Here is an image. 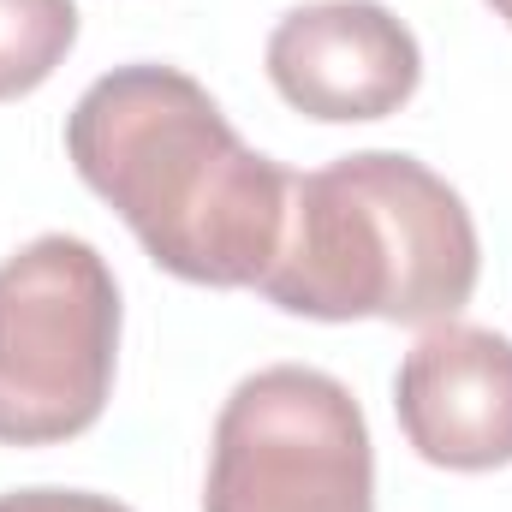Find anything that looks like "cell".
I'll return each mask as SVG.
<instances>
[{
    "mask_svg": "<svg viewBox=\"0 0 512 512\" xmlns=\"http://www.w3.org/2000/svg\"><path fill=\"white\" fill-rule=\"evenodd\" d=\"M66 155L167 274L191 286H262L292 173L256 155L191 72L114 66L66 114Z\"/></svg>",
    "mask_w": 512,
    "mask_h": 512,
    "instance_id": "6da1fadb",
    "label": "cell"
},
{
    "mask_svg": "<svg viewBox=\"0 0 512 512\" xmlns=\"http://www.w3.org/2000/svg\"><path fill=\"white\" fill-rule=\"evenodd\" d=\"M477 268L483 251L465 197L417 155L364 149L292 173L262 298L310 322L382 316L435 328L471 304Z\"/></svg>",
    "mask_w": 512,
    "mask_h": 512,
    "instance_id": "7a4b0ae2",
    "label": "cell"
},
{
    "mask_svg": "<svg viewBox=\"0 0 512 512\" xmlns=\"http://www.w3.org/2000/svg\"><path fill=\"white\" fill-rule=\"evenodd\" d=\"M120 286L96 245L42 233L0 262V441L84 435L114 393Z\"/></svg>",
    "mask_w": 512,
    "mask_h": 512,
    "instance_id": "3957f363",
    "label": "cell"
},
{
    "mask_svg": "<svg viewBox=\"0 0 512 512\" xmlns=\"http://www.w3.org/2000/svg\"><path fill=\"white\" fill-rule=\"evenodd\" d=\"M203 512H376V447L352 387L274 364L227 393Z\"/></svg>",
    "mask_w": 512,
    "mask_h": 512,
    "instance_id": "277c9868",
    "label": "cell"
},
{
    "mask_svg": "<svg viewBox=\"0 0 512 512\" xmlns=\"http://www.w3.org/2000/svg\"><path fill=\"white\" fill-rule=\"evenodd\" d=\"M268 78L304 120L358 126L417 96L423 48L382 0H310L268 30Z\"/></svg>",
    "mask_w": 512,
    "mask_h": 512,
    "instance_id": "5b68a950",
    "label": "cell"
},
{
    "mask_svg": "<svg viewBox=\"0 0 512 512\" xmlns=\"http://www.w3.org/2000/svg\"><path fill=\"white\" fill-rule=\"evenodd\" d=\"M393 411L417 459L441 471L512 465V340L477 322H435L393 376Z\"/></svg>",
    "mask_w": 512,
    "mask_h": 512,
    "instance_id": "8992f818",
    "label": "cell"
},
{
    "mask_svg": "<svg viewBox=\"0 0 512 512\" xmlns=\"http://www.w3.org/2000/svg\"><path fill=\"white\" fill-rule=\"evenodd\" d=\"M78 42L72 0H0V102H18L54 78Z\"/></svg>",
    "mask_w": 512,
    "mask_h": 512,
    "instance_id": "52a82bcc",
    "label": "cell"
},
{
    "mask_svg": "<svg viewBox=\"0 0 512 512\" xmlns=\"http://www.w3.org/2000/svg\"><path fill=\"white\" fill-rule=\"evenodd\" d=\"M0 512H131L108 495H84V489H12L0 495Z\"/></svg>",
    "mask_w": 512,
    "mask_h": 512,
    "instance_id": "ba28073f",
    "label": "cell"
},
{
    "mask_svg": "<svg viewBox=\"0 0 512 512\" xmlns=\"http://www.w3.org/2000/svg\"><path fill=\"white\" fill-rule=\"evenodd\" d=\"M489 6H495V18H507L512 24V0H489Z\"/></svg>",
    "mask_w": 512,
    "mask_h": 512,
    "instance_id": "9c48e42d",
    "label": "cell"
}]
</instances>
